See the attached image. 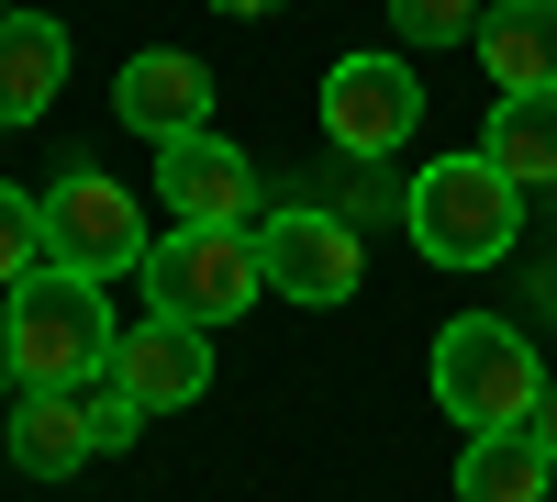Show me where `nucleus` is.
<instances>
[{"label":"nucleus","mask_w":557,"mask_h":502,"mask_svg":"<svg viewBox=\"0 0 557 502\" xmlns=\"http://www.w3.org/2000/svg\"><path fill=\"white\" fill-rule=\"evenodd\" d=\"M0 458H12L23 480H67L101 458V436H89V402L78 391H23V414L0 425Z\"/></svg>","instance_id":"nucleus-11"},{"label":"nucleus","mask_w":557,"mask_h":502,"mask_svg":"<svg viewBox=\"0 0 557 502\" xmlns=\"http://www.w3.org/2000/svg\"><path fill=\"white\" fill-rule=\"evenodd\" d=\"M469 45H480L491 89H557V0H491Z\"/></svg>","instance_id":"nucleus-13"},{"label":"nucleus","mask_w":557,"mask_h":502,"mask_svg":"<svg viewBox=\"0 0 557 502\" xmlns=\"http://www.w3.org/2000/svg\"><path fill=\"white\" fill-rule=\"evenodd\" d=\"M546 491H557V458H546L524 425L457 446V502H546Z\"/></svg>","instance_id":"nucleus-15"},{"label":"nucleus","mask_w":557,"mask_h":502,"mask_svg":"<svg viewBox=\"0 0 557 502\" xmlns=\"http://www.w3.org/2000/svg\"><path fill=\"white\" fill-rule=\"evenodd\" d=\"M480 157L513 179V191H557V89H502Z\"/></svg>","instance_id":"nucleus-14"},{"label":"nucleus","mask_w":557,"mask_h":502,"mask_svg":"<svg viewBox=\"0 0 557 502\" xmlns=\"http://www.w3.org/2000/svg\"><path fill=\"white\" fill-rule=\"evenodd\" d=\"M45 257L78 268V280H112V268H146V212L112 168H67L45 191Z\"/></svg>","instance_id":"nucleus-7"},{"label":"nucleus","mask_w":557,"mask_h":502,"mask_svg":"<svg viewBox=\"0 0 557 502\" xmlns=\"http://www.w3.org/2000/svg\"><path fill=\"white\" fill-rule=\"evenodd\" d=\"M401 45H469L480 34V0H391Z\"/></svg>","instance_id":"nucleus-17"},{"label":"nucleus","mask_w":557,"mask_h":502,"mask_svg":"<svg viewBox=\"0 0 557 502\" xmlns=\"http://www.w3.org/2000/svg\"><path fill=\"white\" fill-rule=\"evenodd\" d=\"M34 268H57V257H45V201L0 191V291H12V280H34Z\"/></svg>","instance_id":"nucleus-16"},{"label":"nucleus","mask_w":557,"mask_h":502,"mask_svg":"<svg viewBox=\"0 0 557 502\" xmlns=\"http://www.w3.org/2000/svg\"><path fill=\"white\" fill-rule=\"evenodd\" d=\"M401 223H412V246H424L435 268H502L513 235H524V191H513L480 146H457V157H435V168H412Z\"/></svg>","instance_id":"nucleus-2"},{"label":"nucleus","mask_w":557,"mask_h":502,"mask_svg":"<svg viewBox=\"0 0 557 502\" xmlns=\"http://www.w3.org/2000/svg\"><path fill=\"white\" fill-rule=\"evenodd\" d=\"M112 380L146 402V414H178V402L212 391V346H201V325H168V313H146V325H123Z\"/></svg>","instance_id":"nucleus-10"},{"label":"nucleus","mask_w":557,"mask_h":502,"mask_svg":"<svg viewBox=\"0 0 557 502\" xmlns=\"http://www.w3.org/2000/svg\"><path fill=\"white\" fill-rule=\"evenodd\" d=\"M112 112L146 134V146H178V134H201V123H212V68H201V57H178V45H146V57L112 78Z\"/></svg>","instance_id":"nucleus-9"},{"label":"nucleus","mask_w":557,"mask_h":502,"mask_svg":"<svg viewBox=\"0 0 557 502\" xmlns=\"http://www.w3.org/2000/svg\"><path fill=\"white\" fill-rule=\"evenodd\" d=\"M157 191L178 223H223V235H257V157L223 146V134H178V146H157Z\"/></svg>","instance_id":"nucleus-8"},{"label":"nucleus","mask_w":557,"mask_h":502,"mask_svg":"<svg viewBox=\"0 0 557 502\" xmlns=\"http://www.w3.org/2000/svg\"><path fill=\"white\" fill-rule=\"evenodd\" d=\"M257 268H268V291L301 302V313H335V302H357V280H368L357 223L323 212V201H278V212H257Z\"/></svg>","instance_id":"nucleus-5"},{"label":"nucleus","mask_w":557,"mask_h":502,"mask_svg":"<svg viewBox=\"0 0 557 502\" xmlns=\"http://www.w3.org/2000/svg\"><path fill=\"white\" fill-rule=\"evenodd\" d=\"M412 123H424V78H412L401 57H380V45H357V57L323 68V134H335V157L380 168L412 146Z\"/></svg>","instance_id":"nucleus-6"},{"label":"nucleus","mask_w":557,"mask_h":502,"mask_svg":"<svg viewBox=\"0 0 557 502\" xmlns=\"http://www.w3.org/2000/svg\"><path fill=\"white\" fill-rule=\"evenodd\" d=\"M146 313H168V325H235V313L268 291V268H257V235H223V223H178V235L146 246Z\"/></svg>","instance_id":"nucleus-4"},{"label":"nucleus","mask_w":557,"mask_h":502,"mask_svg":"<svg viewBox=\"0 0 557 502\" xmlns=\"http://www.w3.org/2000/svg\"><path fill=\"white\" fill-rule=\"evenodd\" d=\"M0 12H23V0H0Z\"/></svg>","instance_id":"nucleus-20"},{"label":"nucleus","mask_w":557,"mask_h":502,"mask_svg":"<svg viewBox=\"0 0 557 502\" xmlns=\"http://www.w3.org/2000/svg\"><path fill=\"white\" fill-rule=\"evenodd\" d=\"M212 12H235V23H257V12H278V0H212Z\"/></svg>","instance_id":"nucleus-19"},{"label":"nucleus","mask_w":557,"mask_h":502,"mask_svg":"<svg viewBox=\"0 0 557 502\" xmlns=\"http://www.w3.org/2000/svg\"><path fill=\"white\" fill-rule=\"evenodd\" d=\"M546 391V357L524 346V325H502V313H457V325L435 335V402L457 436H502L524 425Z\"/></svg>","instance_id":"nucleus-3"},{"label":"nucleus","mask_w":557,"mask_h":502,"mask_svg":"<svg viewBox=\"0 0 557 502\" xmlns=\"http://www.w3.org/2000/svg\"><path fill=\"white\" fill-rule=\"evenodd\" d=\"M57 89H67V23L0 12V123H45Z\"/></svg>","instance_id":"nucleus-12"},{"label":"nucleus","mask_w":557,"mask_h":502,"mask_svg":"<svg viewBox=\"0 0 557 502\" xmlns=\"http://www.w3.org/2000/svg\"><path fill=\"white\" fill-rule=\"evenodd\" d=\"M112 291L78 280V268H34V280L0 291V369H12L23 391H89L112 369Z\"/></svg>","instance_id":"nucleus-1"},{"label":"nucleus","mask_w":557,"mask_h":502,"mask_svg":"<svg viewBox=\"0 0 557 502\" xmlns=\"http://www.w3.org/2000/svg\"><path fill=\"white\" fill-rule=\"evenodd\" d=\"M524 436H535V446H546V458H557V380L535 391V414H524Z\"/></svg>","instance_id":"nucleus-18"}]
</instances>
